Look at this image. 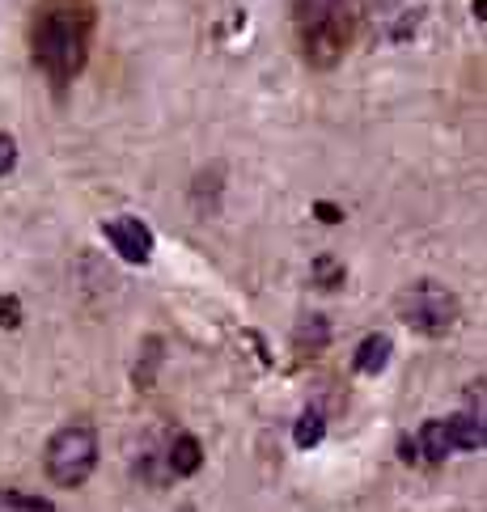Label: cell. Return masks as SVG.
<instances>
[{
  "instance_id": "cell-14",
  "label": "cell",
  "mask_w": 487,
  "mask_h": 512,
  "mask_svg": "<svg viewBox=\"0 0 487 512\" xmlns=\"http://www.w3.org/2000/svg\"><path fill=\"white\" fill-rule=\"evenodd\" d=\"M0 508H39V512H51L56 504L51 500H43V496H17V491H0Z\"/></svg>"
},
{
  "instance_id": "cell-15",
  "label": "cell",
  "mask_w": 487,
  "mask_h": 512,
  "mask_svg": "<svg viewBox=\"0 0 487 512\" xmlns=\"http://www.w3.org/2000/svg\"><path fill=\"white\" fill-rule=\"evenodd\" d=\"M0 326H5V331H17V326H22V301H17L13 292L0 297Z\"/></svg>"
},
{
  "instance_id": "cell-8",
  "label": "cell",
  "mask_w": 487,
  "mask_h": 512,
  "mask_svg": "<svg viewBox=\"0 0 487 512\" xmlns=\"http://www.w3.org/2000/svg\"><path fill=\"white\" fill-rule=\"evenodd\" d=\"M416 449H420V462H445L449 453H454V436H449V424L445 419H428L416 436Z\"/></svg>"
},
{
  "instance_id": "cell-9",
  "label": "cell",
  "mask_w": 487,
  "mask_h": 512,
  "mask_svg": "<svg viewBox=\"0 0 487 512\" xmlns=\"http://www.w3.org/2000/svg\"><path fill=\"white\" fill-rule=\"evenodd\" d=\"M449 424V436H454V449H466V453H479L483 449V411H462V415H454V419H445Z\"/></svg>"
},
{
  "instance_id": "cell-10",
  "label": "cell",
  "mask_w": 487,
  "mask_h": 512,
  "mask_svg": "<svg viewBox=\"0 0 487 512\" xmlns=\"http://www.w3.org/2000/svg\"><path fill=\"white\" fill-rule=\"evenodd\" d=\"M327 339H331V322L322 318V314H305V322L293 331V343L305 347V352H322V347H327Z\"/></svg>"
},
{
  "instance_id": "cell-6",
  "label": "cell",
  "mask_w": 487,
  "mask_h": 512,
  "mask_svg": "<svg viewBox=\"0 0 487 512\" xmlns=\"http://www.w3.org/2000/svg\"><path fill=\"white\" fill-rule=\"evenodd\" d=\"M200 466H204V445L191 432H178L166 445V470L174 479H191V474H200Z\"/></svg>"
},
{
  "instance_id": "cell-18",
  "label": "cell",
  "mask_w": 487,
  "mask_h": 512,
  "mask_svg": "<svg viewBox=\"0 0 487 512\" xmlns=\"http://www.w3.org/2000/svg\"><path fill=\"white\" fill-rule=\"evenodd\" d=\"M399 457H403V462H407V466H416V462H420V449H416V436H403V441H399Z\"/></svg>"
},
{
  "instance_id": "cell-16",
  "label": "cell",
  "mask_w": 487,
  "mask_h": 512,
  "mask_svg": "<svg viewBox=\"0 0 487 512\" xmlns=\"http://www.w3.org/2000/svg\"><path fill=\"white\" fill-rule=\"evenodd\" d=\"M13 166H17V140L9 132H0V178L13 174Z\"/></svg>"
},
{
  "instance_id": "cell-3",
  "label": "cell",
  "mask_w": 487,
  "mask_h": 512,
  "mask_svg": "<svg viewBox=\"0 0 487 512\" xmlns=\"http://www.w3.org/2000/svg\"><path fill=\"white\" fill-rule=\"evenodd\" d=\"M47 479L60 487H81L98 466V432L89 424H68L43 449Z\"/></svg>"
},
{
  "instance_id": "cell-13",
  "label": "cell",
  "mask_w": 487,
  "mask_h": 512,
  "mask_svg": "<svg viewBox=\"0 0 487 512\" xmlns=\"http://www.w3.org/2000/svg\"><path fill=\"white\" fill-rule=\"evenodd\" d=\"M157 364H161V339H149V343H144V364H140V369L132 373L140 390H149V386H153V373H157Z\"/></svg>"
},
{
  "instance_id": "cell-11",
  "label": "cell",
  "mask_w": 487,
  "mask_h": 512,
  "mask_svg": "<svg viewBox=\"0 0 487 512\" xmlns=\"http://www.w3.org/2000/svg\"><path fill=\"white\" fill-rule=\"evenodd\" d=\"M322 436H327V419H322V411L310 407L293 424V445L297 449H314V445H322Z\"/></svg>"
},
{
  "instance_id": "cell-12",
  "label": "cell",
  "mask_w": 487,
  "mask_h": 512,
  "mask_svg": "<svg viewBox=\"0 0 487 512\" xmlns=\"http://www.w3.org/2000/svg\"><path fill=\"white\" fill-rule=\"evenodd\" d=\"M310 280H314V288H322V292H335L339 284H344V263H339L335 254H318Z\"/></svg>"
},
{
  "instance_id": "cell-17",
  "label": "cell",
  "mask_w": 487,
  "mask_h": 512,
  "mask_svg": "<svg viewBox=\"0 0 487 512\" xmlns=\"http://www.w3.org/2000/svg\"><path fill=\"white\" fill-rule=\"evenodd\" d=\"M314 216H318L322 225H339V221H344V208H335V204H327V199H318V204H314Z\"/></svg>"
},
{
  "instance_id": "cell-1",
  "label": "cell",
  "mask_w": 487,
  "mask_h": 512,
  "mask_svg": "<svg viewBox=\"0 0 487 512\" xmlns=\"http://www.w3.org/2000/svg\"><path fill=\"white\" fill-rule=\"evenodd\" d=\"M94 0H39L30 17V60L43 77L64 89L85 72L94 47Z\"/></svg>"
},
{
  "instance_id": "cell-2",
  "label": "cell",
  "mask_w": 487,
  "mask_h": 512,
  "mask_svg": "<svg viewBox=\"0 0 487 512\" xmlns=\"http://www.w3.org/2000/svg\"><path fill=\"white\" fill-rule=\"evenodd\" d=\"M293 26L310 68H335L356 39L352 0H293Z\"/></svg>"
},
{
  "instance_id": "cell-19",
  "label": "cell",
  "mask_w": 487,
  "mask_h": 512,
  "mask_svg": "<svg viewBox=\"0 0 487 512\" xmlns=\"http://www.w3.org/2000/svg\"><path fill=\"white\" fill-rule=\"evenodd\" d=\"M483 9H487V0H475V17H479V22H483V17H487Z\"/></svg>"
},
{
  "instance_id": "cell-5",
  "label": "cell",
  "mask_w": 487,
  "mask_h": 512,
  "mask_svg": "<svg viewBox=\"0 0 487 512\" xmlns=\"http://www.w3.org/2000/svg\"><path fill=\"white\" fill-rule=\"evenodd\" d=\"M102 237L111 242V250H119V259L128 263H149L153 259V229L140 221V216H111L102 225Z\"/></svg>"
},
{
  "instance_id": "cell-4",
  "label": "cell",
  "mask_w": 487,
  "mask_h": 512,
  "mask_svg": "<svg viewBox=\"0 0 487 512\" xmlns=\"http://www.w3.org/2000/svg\"><path fill=\"white\" fill-rule=\"evenodd\" d=\"M399 314H403V322L411 326V331L437 339L445 331H454V322H458V297L445 284H437V280H420V284H411L403 297H399Z\"/></svg>"
},
{
  "instance_id": "cell-7",
  "label": "cell",
  "mask_w": 487,
  "mask_h": 512,
  "mask_svg": "<svg viewBox=\"0 0 487 512\" xmlns=\"http://www.w3.org/2000/svg\"><path fill=\"white\" fill-rule=\"evenodd\" d=\"M390 352H394V343H390V335H382V331H373V335H365L356 343V356H352V369L360 373V377H377L390 364Z\"/></svg>"
}]
</instances>
